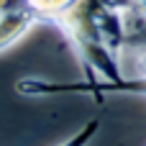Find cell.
I'll list each match as a JSON object with an SVG mask.
<instances>
[{
    "mask_svg": "<svg viewBox=\"0 0 146 146\" xmlns=\"http://www.w3.org/2000/svg\"><path fill=\"white\" fill-rule=\"evenodd\" d=\"M28 8H33L44 23H54L59 15H64L77 0H26Z\"/></svg>",
    "mask_w": 146,
    "mask_h": 146,
    "instance_id": "obj_3",
    "label": "cell"
},
{
    "mask_svg": "<svg viewBox=\"0 0 146 146\" xmlns=\"http://www.w3.org/2000/svg\"><path fill=\"white\" fill-rule=\"evenodd\" d=\"M136 8H141V10L146 13V0H136Z\"/></svg>",
    "mask_w": 146,
    "mask_h": 146,
    "instance_id": "obj_7",
    "label": "cell"
},
{
    "mask_svg": "<svg viewBox=\"0 0 146 146\" xmlns=\"http://www.w3.org/2000/svg\"><path fill=\"white\" fill-rule=\"evenodd\" d=\"M98 133H100V118H90V121L82 123L69 139H64L62 144H56V146H90Z\"/></svg>",
    "mask_w": 146,
    "mask_h": 146,
    "instance_id": "obj_4",
    "label": "cell"
},
{
    "mask_svg": "<svg viewBox=\"0 0 146 146\" xmlns=\"http://www.w3.org/2000/svg\"><path fill=\"white\" fill-rule=\"evenodd\" d=\"M136 74L146 80V49H136Z\"/></svg>",
    "mask_w": 146,
    "mask_h": 146,
    "instance_id": "obj_5",
    "label": "cell"
},
{
    "mask_svg": "<svg viewBox=\"0 0 146 146\" xmlns=\"http://www.w3.org/2000/svg\"><path fill=\"white\" fill-rule=\"evenodd\" d=\"M44 23L41 15L23 5V8H10V10H0V54L8 51L10 46H15L33 26Z\"/></svg>",
    "mask_w": 146,
    "mask_h": 146,
    "instance_id": "obj_2",
    "label": "cell"
},
{
    "mask_svg": "<svg viewBox=\"0 0 146 146\" xmlns=\"http://www.w3.org/2000/svg\"><path fill=\"white\" fill-rule=\"evenodd\" d=\"M108 3H113L115 8H121V10H128V8H133L136 5V0H108Z\"/></svg>",
    "mask_w": 146,
    "mask_h": 146,
    "instance_id": "obj_6",
    "label": "cell"
},
{
    "mask_svg": "<svg viewBox=\"0 0 146 146\" xmlns=\"http://www.w3.org/2000/svg\"><path fill=\"white\" fill-rule=\"evenodd\" d=\"M15 92L28 98H49V95H87L95 103H105L110 95H128L121 85H110L103 80H80V82H51L41 77H23L15 82Z\"/></svg>",
    "mask_w": 146,
    "mask_h": 146,
    "instance_id": "obj_1",
    "label": "cell"
}]
</instances>
